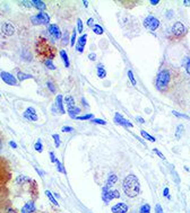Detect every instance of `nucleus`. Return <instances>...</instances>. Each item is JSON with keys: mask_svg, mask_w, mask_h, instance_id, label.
Returning <instances> with one entry per match:
<instances>
[{"mask_svg": "<svg viewBox=\"0 0 190 213\" xmlns=\"http://www.w3.org/2000/svg\"><path fill=\"white\" fill-rule=\"evenodd\" d=\"M25 182H32L30 178H27L26 176H19L17 177V183L18 184H22V183H25Z\"/></svg>", "mask_w": 190, "mask_h": 213, "instance_id": "obj_39", "label": "nucleus"}, {"mask_svg": "<svg viewBox=\"0 0 190 213\" xmlns=\"http://www.w3.org/2000/svg\"><path fill=\"white\" fill-rule=\"evenodd\" d=\"M2 33L7 35V36H11L13 34L15 33V28L14 26L9 23H6L2 25Z\"/></svg>", "mask_w": 190, "mask_h": 213, "instance_id": "obj_15", "label": "nucleus"}, {"mask_svg": "<svg viewBox=\"0 0 190 213\" xmlns=\"http://www.w3.org/2000/svg\"><path fill=\"white\" fill-rule=\"evenodd\" d=\"M140 134L143 135V138H144V139L148 140V141H151V142H155V141H156V139H155L154 136H152L151 134H148V133H147L146 131H144V130L140 131Z\"/></svg>", "mask_w": 190, "mask_h": 213, "instance_id": "obj_25", "label": "nucleus"}, {"mask_svg": "<svg viewBox=\"0 0 190 213\" xmlns=\"http://www.w3.org/2000/svg\"><path fill=\"white\" fill-rule=\"evenodd\" d=\"M120 197V193H119V190H109L107 193H105L104 195H102V199L103 201L105 202V203H109L111 200L113 199H119Z\"/></svg>", "mask_w": 190, "mask_h": 213, "instance_id": "obj_10", "label": "nucleus"}, {"mask_svg": "<svg viewBox=\"0 0 190 213\" xmlns=\"http://www.w3.org/2000/svg\"><path fill=\"white\" fill-rule=\"evenodd\" d=\"M23 116L30 121H37L36 111H35V108H33V107H27L26 111L23 113Z\"/></svg>", "mask_w": 190, "mask_h": 213, "instance_id": "obj_11", "label": "nucleus"}, {"mask_svg": "<svg viewBox=\"0 0 190 213\" xmlns=\"http://www.w3.org/2000/svg\"><path fill=\"white\" fill-rule=\"evenodd\" d=\"M112 213H127L128 212V205L123 202L117 203L116 205H113L111 208Z\"/></svg>", "mask_w": 190, "mask_h": 213, "instance_id": "obj_13", "label": "nucleus"}, {"mask_svg": "<svg viewBox=\"0 0 190 213\" xmlns=\"http://www.w3.org/2000/svg\"><path fill=\"white\" fill-rule=\"evenodd\" d=\"M86 41H87V34H83V35L77 40L76 51H78L79 53H83L84 47H85V45H86Z\"/></svg>", "mask_w": 190, "mask_h": 213, "instance_id": "obj_12", "label": "nucleus"}, {"mask_svg": "<svg viewBox=\"0 0 190 213\" xmlns=\"http://www.w3.org/2000/svg\"><path fill=\"white\" fill-rule=\"evenodd\" d=\"M75 44H76V29L73 31V35H71V42H70V45L71 46H74Z\"/></svg>", "mask_w": 190, "mask_h": 213, "instance_id": "obj_45", "label": "nucleus"}, {"mask_svg": "<svg viewBox=\"0 0 190 213\" xmlns=\"http://www.w3.org/2000/svg\"><path fill=\"white\" fill-rule=\"evenodd\" d=\"M182 133H183V125H182V124L178 125V128H176V139H180L181 135H182Z\"/></svg>", "mask_w": 190, "mask_h": 213, "instance_id": "obj_30", "label": "nucleus"}, {"mask_svg": "<svg viewBox=\"0 0 190 213\" xmlns=\"http://www.w3.org/2000/svg\"><path fill=\"white\" fill-rule=\"evenodd\" d=\"M44 64H45L46 68H49L50 70H55V69H56V65L53 64L52 60H45V61H44Z\"/></svg>", "mask_w": 190, "mask_h": 213, "instance_id": "obj_35", "label": "nucleus"}, {"mask_svg": "<svg viewBox=\"0 0 190 213\" xmlns=\"http://www.w3.org/2000/svg\"><path fill=\"white\" fill-rule=\"evenodd\" d=\"M91 123H93V124L105 125V124H107V121L101 120V118H92V120H91Z\"/></svg>", "mask_w": 190, "mask_h": 213, "instance_id": "obj_32", "label": "nucleus"}, {"mask_svg": "<svg viewBox=\"0 0 190 213\" xmlns=\"http://www.w3.org/2000/svg\"><path fill=\"white\" fill-rule=\"evenodd\" d=\"M0 213H17V211L13 208L10 205H7V206H2V208H0Z\"/></svg>", "mask_w": 190, "mask_h": 213, "instance_id": "obj_24", "label": "nucleus"}, {"mask_svg": "<svg viewBox=\"0 0 190 213\" xmlns=\"http://www.w3.org/2000/svg\"><path fill=\"white\" fill-rule=\"evenodd\" d=\"M183 5L185 6H190V0H185V1H183Z\"/></svg>", "mask_w": 190, "mask_h": 213, "instance_id": "obj_57", "label": "nucleus"}, {"mask_svg": "<svg viewBox=\"0 0 190 213\" xmlns=\"http://www.w3.org/2000/svg\"><path fill=\"white\" fill-rule=\"evenodd\" d=\"M172 114L176 117H180V118H185V120H190V117L188 115H185V114H181L179 112H176V111H172Z\"/></svg>", "mask_w": 190, "mask_h": 213, "instance_id": "obj_33", "label": "nucleus"}, {"mask_svg": "<svg viewBox=\"0 0 190 213\" xmlns=\"http://www.w3.org/2000/svg\"><path fill=\"white\" fill-rule=\"evenodd\" d=\"M0 77L2 79V81L9 86H16L17 85V80L15 78L13 74H10L9 72H6V71H2L0 74Z\"/></svg>", "mask_w": 190, "mask_h": 213, "instance_id": "obj_8", "label": "nucleus"}, {"mask_svg": "<svg viewBox=\"0 0 190 213\" xmlns=\"http://www.w3.org/2000/svg\"><path fill=\"white\" fill-rule=\"evenodd\" d=\"M98 77L101 79L107 77V70H105V68H104V65L103 64L98 65Z\"/></svg>", "mask_w": 190, "mask_h": 213, "instance_id": "obj_21", "label": "nucleus"}, {"mask_svg": "<svg viewBox=\"0 0 190 213\" xmlns=\"http://www.w3.org/2000/svg\"><path fill=\"white\" fill-rule=\"evenodd\" d=\"M32 22L34 25H44V24L50 23V16L44 13V11H40L36 16L32 17Z\"/></svg>", "mask_w": 190, "mask_h": 213, "instance_id": "obj_5", "label": "nucleus"}, {"mask_svg": "<svg viewBox=\"0 0 190 213\" xmlns=\"http://www.w3.org/2000/svg\"><path fill=\"white\" fill-rule=\"evenodd\" d=\"M34 149L36 150L37 152H41L42 149H43V146H42L41 140H37L36 142H35V144H34Z\"/></svg>", "mask_w": 190, "mask_h": 213, "instance_id": "obj_34", "label": "nucleus"}, {"mask_svg": "<svg viewBox=\"0 0 190 213\" xmlns=\"http://www.w3.org/2000/svg\"><path fill=\"white\" fill-rule=\"evenodd\" d=\"M87 26H92V27L94 26V19H93V18L88 19V20H87Z\"/></svg>", "mask_w": 190, "mask_h": 213, "instance_id": "obj_50", "label": "nucleus"}, {"mask_svg": "<svg viewBox=\"0 0 190 213\" xmlns=\"http://www.w3.org/2000/svg\"><path fill=\"white\" fill-rule=\"evenodd\" d=\"M79 113H80V108L77 106H74L68 110V114H69V116L71 118H75L77 116V114H79Z\"/></svg>", "mask_w": 190, "mask_h": 213, "instance_id": "obj_22", "label": "nucleus"}, {"mask_svg": "<svg viewBox=\"0 0 190 213\" xmlns=\"http://www.w3.org/2000/svg\"><path fill=\"white\" fill-rule=\"evenodd\" d=\"M52 138H53V140H55V144H56L57 148H59L61 144V141H60V136H59V134H53L52 135Z\"/></svg>", "mask_w": 190, "mask_h": 213, "instance_id": "obj_36", "label": "nucleus"}, {"mask_svg": "<svg viewBox=\"0 0 190 213\" xmlns=\"http://www.w3.org/2000/svg\"><path fill=\"white\" fill-rule=\"evenodd\" d=\"M83 4H84V6H85V7H87V5H88V1H83Z\"/></svg>", "mask_w": 190, "mask_h": 213, "instance_id": "obj_59", "label": "nucleus"}, {"mask_svg": "<svg viewBox=\"0 0 190 213\" xmlns=\"http://www.w3.org/2000/svg\"><path fill=\"white\" fill-rule=\"evenodd\" d=\"M6 199H7V190H6V187L0 186V208L5 205Z\"/></svg>", "mask_w": 190, "mask_h": 213, "instance_id": "obj_18", "label": "nucleus"}, {"mask_svg": "<svg viewBox=\"0 0 190 213\" xmlns=\"http://www.w3.org/2000/svg\"><path fill=\"white\" fill-rule=\"evenodd\" d=\"M50 157H51V161H52V162H57V160H58V159H57V158L55 157V153H53V152H50Z\"/></svg>", "mask_w": 190, "mask_h": 213, "instance_id": "obj_52", "label": "nucleus"}, {"mask_svg": "<svg viewBox=\"0 0 190 213\" xmlns=\"http://www.w3.org/2000/svg\"><path fill=\"white\" fill-rule=\"evenodd\" d=\"M169 193H170V190H169V188H164V190H163V195H164V196H169Z\"/></svg>", "mask_w": 190, "mask_h": 213, "instance_id": "obj_53", "label": "nucleus"}, {"mask_svg": "<svg viewBox=\"0 0 190 213\" xmlns=\"http://www.w3.org/2000/svg\"><path fill=\"white\" fill-rule=\"evenodd\" d=\"M128 78H129V80L131 81V83H132L134 86H136V85H137V81L135 80L134 74H132V71H131V70H129V71H128Z\"/></svg>", "mask_w": 190, "mask_h": 213, "instance_id": "obj_37", "label": "nucleus"}, {"mask_svg": "<svg viewBox=\"0 0 190 213\" xmlns=\"http://www.w3.org/2000/svg\"><path fill=\"white\" fill-rule=\"evenodd\" d=\"M118 181V177L116 176V175H110V176H109V179H107V183H109V184H110V185H112V184H114V183H116V182Z\"/></svg>", "mask_w": 190, "mask_h": 213, "instance_id": "obj_38", "label": "nucleus"}, {"mask_svg": "<svg viewBox=\"0 0 190 213\" xmlns=\"http://www.w3.org/2000/svg\"><path fill=\"white\" fill-rule=\"evenodd\" d=\"M35 211V205L33 201H30L22 208V213H33Z\"/></svg>", "mask_w": 190, "mask_h": 213, "instance_id": "obj_16", "label": "nucleus"}, {"mask_svg": "<svg viewBox=\"0 0 190 213\" xmlns=\"http://www.w3.org/2000/svg\"><path fill=\"white\" fill-rule=\"evenodd\" d=\"M170 81H171V74L167 69H164L162 71H160L157 77H156V87H157L158 90L164 92L169 87Z\"/></svg>", "mask_w": 190, "mask_h": 213, "instance_id": "obj_3", "label": "nucleus"}, {"mask_svg": "<svg viewBox=\"0 0 190 213\" xmlns=\"http://www.w3.org/2000/svg\"><path fill=\"white\" fill-rule=\"evenodd\" d=\"M35 51H36L37 58L42 59L43 61L52 60L57 56V49L45 37H39L35 44Z\"/></svg>", "mask_w": 190, "mask_h": 213, "instance_id": "obj_1", "label": "nucleus"}, {"mask_svg": "<svg viewBox=\"0 0 190 213\" xmlns=\"http://www.w3.org/2000/svg\"><path fill=\"white\" fill-rule=\"evenodd\" d=\"M1 147H2V135L0 134V150H1Z\"/></svg>", "mask_w": 190, "mask_h": 213, "instance_id": "obj_58", "label": "nucleus"}, {"mask_svg": "<svg viewBox=\"0 0 190 213\" xmlns=\"http://www.w3.org/2000/svg\"><path fill=\"white\" fill-rule=\"evenodd\" d=\"M93 32L95 33V34H98V35H102L103 34V27L101 25H98V24H94V26H93Z\"/></svg>", "mask_w": 190, "mask_h": 213, "instance_id": "obj_26", "label": "nucleus"}, {"mask_svg": "<svg viewBox=\"0 0 190 213\" xmlns=\"http://www.w3.org/2000/svg\"><path fill=\"white\" fill-rule=\"evenodd\" d=\"M45 195L48 196V199H49L52 202V204H55V205H59V204H58V202H57V200L55 199V196H53V194H52L51 192H49V190H45Z\"/></svg>", "mask_w": 190, "mask_h": 213, "instance_id": "obj_28", "label": "nucleus"}, {"mask_svg": "<svg viewBox=\"0 0 190 213\" xmlns=\"http://www.w3.org/2000/svg\"><path fill=\"white\" fill-rule=\"evenodd\" d=\"M155 213H163V208L161 204H156L155 205Z\"/></svg>", "mask_w": 190, "mask_h": 213, "instance_id": "obj_48", "label": "nucleus"}, {"mask_svg": "<svg viewBox=\"0 0 190 213\" xmlns=\"http://www.w3.org/2000/svg\"><path fill=\"white\" fill-rule=\"evenodd\" d=\"M68 38H69V36H68V32H66L65 34H64V37H62V45H67L68 44Z\"/></svg>", "mask_w": 190, "mask_h": 213, "instance_id": "obj_44", "label": "nucleus"}, {"mask_svg": "<svg viewBox=\"0 0 190 213\" xmlns=\"http://www.w3.org/2000/svg\"><path fill=\"white\" fill-rule=\"evenodd\" d=\"M31 2H32V5L34 6L36 9L40 10V11H43V10L46 8L45 4H44L43 1H40V0H32Z\"/></svg>", "mask_w": 190, "mask_h": 213, "instance_id": "obj_19", "label": "nucleus"}, {"mask_svg": "<svg viewBox=\"0 0 190 213\" xmlns=\"http://www.w3.org/2000/svg\"><path fill=\"white\" fill-rule=\"evenodd\" d=\"M65 102H66V106H67V110H69L71 107L75 106V100L74 98L71 97V96H67L65 98Z\"/></svg>", "mask_w": 190, "mask_h": 213, "instance_id": "obj_23", "label": "nucleus"}, {"mask_svg": "<svg viewBox=\"0 0 190 213\" xmlns=\"http://www.w3.org/2000/svg\"><path fill=\"white\" fill-rule=\"evenodd\" d=\"M185 62H187V63H185V72L190 76V59L189 58H185Z\"/></svg>", "mask_w": 190, "mask_h": 213, "instance_id": "obj_41", "label": "nucleus"}, {"mask_svg": "<svg viewBox=\"0 0 190 213\" xmlns=\"http://www.w3.org/2000/svg\"><path fill=\"white\" fill-rule=\"evenodd\" d=\"M57 167H58V172H62V174H66V170L64 169V167H62V165H61V162L59 161V160H57Z\"/></svg>", "mask_w": 190, "mask_h": 213, "instance_id": "obj_43", "label": "nucleus"}, {"mask_svg": "<svg viewBox=\"0 0 190 213\" xmlns=\"http://www.w3.org/2000/svg\"><path fill=\"white\" fill-rule=\"evenodd\" d=\"M82 103L84 104V106H85V107H88L87 102H85V98H82Z\"/></svg>", "mask_w": 190, "mask_h": 213, "instance_id": "obj_56", "label": "nucleus"}, {"mask_svg": "<svg viewBox=\"0 0 190 213\" xmlns=\"http://www.w3.org/2000/svg\"><path fill=\"white\" fill-rule=\"evenodd\" d=\"M77 32L83 33V22L80 18L77 19Z\"/></svg>", "mask_w": 190, "mask_h": 213, "instance_id": "obj_40", "label": "nucleus"}, {"mask_svg": "<svg viewBox=\"0 0 190 213\" xmlns=\"http://www.w3.org/2000/svg\"><path fill=\"white\" fill-rule=\"evenodd\" d=\"M46 85H48V88H49V90H50L51 93H56V90H57L56 86H55V85H53L51 81H49V82L46 83Z\"/></svg>", "mask_w": 190, "mask_h": 213, "instance_id": "obj_42", "label": "nucleus"}, {"mask_svg": "<svg viewBox=\"0 0 190 213\" xmlns=\"http://www.w3.org/2000/svg\"><path fill=\"white\" fill-rule=\"evenodd\" d=\"M0 97H1V95H0Z\"/></svg>", "mask_w": 190, "mask_h": 213, "instance_id": "obj_60", "label": "nucleus"}, {"mask_svg": "<svg viewBox=\"0 0 190 213\" xmlns=\"http://www.w3.org/2000/svg\"><path fill=\"white\" fill-rule=\"evenodd\" d=\"M153 151L155 153H156V154H157L158 157L161 158V159H163V160H164V159H165V157H164V154H163L162 152H161V151H160V150H158L157 148H155V149H153Z\"/></svg>", "mask_w": 190, "mask_h": 213, "instance_id": "obj_46", "label": "nucleus"}, {"mask_svg": "<svg viewBox=\"0 0 190 213\" xmlns=\"http://www.w3.org/2000/svg\"><path fill=\"white\" fill-rule=\"evenodd\" d=\"M75 118H76V120H79V121L92 120V118H93V114H86V115H83V116H76Z\"/></svg>", "mask_w": 190, "mask_h": 213, "instance_id": "obj_31", "label": "nucleus"}, {"mask_svg": "<svg viewBox=\"0 0 190 213\" xmlns=\"http://www.w3.org/2000/svg\"><path fill=\"white\" fill-rule=\"evenodd\" d=\"M17 78H18L20 81H23V80H26V79H32L33 76L27 74H24V72H20V71H19L18 74H17Z\"/></svg>", "mask_w": 190, "mask_h": 213, "instance_id": "obj_27", "label": "nucleus"}, {"mask_svg": "<svg viewBox=\"0 0 190 213\" xmlns=\"http://www.w3.org/2000/svg\"><path fill=\"white\" fill-rule=\"evenodd\" d=\"M10 179L9 164L5 158L0 157V186L6 187L8 181Z\"/></svg>", "mask_w": 190, "mask_h": 213, "instance_id": "obj_4", "label": "nucleus"}, {"mask_svg": "<svg viewBox=\"0 0 190 213\" xmlns=\"http://www.w3.org/2000/svg\"><path fill=\"white\" fill-rule=\"evenodd\" d=\"M122 187H123V192L126 193V195L129 197H136L140 193V183L138 178L132 174L126 177Z\"/></svg>", "mask_w": 190, "mask_h": 213, "instance_id": "obj_2", "label": "nucleus"}, {"mask_svg": "<svg viewBox=\"0 0 190 213\" xmlns=\"http://www.w3.org/2000/svg\"><path fill=\"white\" fill-rule=\"evenodd\" d=\"M144 26L149 31H156L160 27V20L154 16H147L144 19Z\"/></svg>", "mask_w": 190, "mask_h": 213, "instance_id": "obj_6", "label": "nucleus"}, {"mask_svg": "<svg viewBox=\"0 0 190 213\" xmlns=\"http://www.w3.org/2000/svg\"><path fill=\"white\" fill-rule=\"evenodd\" d=\"M158 2H160V1H158V0H151V1H149V4H151V5H158Z\"/></svg>", "mask_w": 190, "mask_h": 213, "instance_id": "obj_54", "label": "nucleus"}, {"mask_svg": "<svg viewBox=\"0 0 190 213\" xmlns=\"http://www.w3.org/2000/svg\"><path fill=\"white\" fill-rule=\"evenodd\" d=\"M88 59L91 61H94L95 59H96V56H95V53H91L89 56H88Z\"/></svg>", "mask_w": 190, "mask_h": 213, "instance_id": "obj_49", "label": "nucleus"}, {"mask_svg": "<svg viewBox=\"0 0 190 213\" xmlns=\"http://www.w3.org/2000/svg\"><path fill=\"white\" fill-rule=\"evenodd\" d=\"M61 131H62V132H65V133H67V132H73L74 129H73L71 126H64V128L61 129Z\"/></svg>", "mask_w": 190, "mask_h": 213, "instance_id": "obj_47", "label": "nucleus"}, {"mask_svg": "<svg viewBox=\"0 0 190 213\" xmlns=\"http://www.w3.org/2000/svg\"><path fill=\"white\" fill-rule=\"evenodd\" d=\"M114 122H116L117 124L126 126V128H132V126H134L131 122H129L128 120H126L125 117L121 115V114H119V113H116V115H114Z\"/></svg>", "mask_w": 190, "mask_h": 213, "instance_id": "obj_9", "label": "nucleus"}, {"mask_svg": "<svg viewBox=\"0 0 190 213\" xmlns=\"http://www.w3.org/2000/svg\"><path fill=\"white\" fill-rule=\"evenodd\" d=\"M172 34L176 37H181L185 34V25L181 23V22H176L173 24L172 26Z\"/></svg>", "mask_w": 190, "mask_h": 213, "instance_id": "obj_7", "label": "nucleus"}, {"mask_svg": "<svg viewBox=\"0 0 190 213\" xmlns=\"http://www.w3.org/2000/svg\"><path fill=\"white\" fill-rule=\"evenodd\" d=\"M64 98L61 95H57L56 97V105L58 107V110L60 112V114H65V108H64Z\"/></svg>", "mask_w": 190, "mask_h": 213, "instance_id": "obj_17", "label": "nucleus"}, {"mask_svg": "<svg viewBox=\"0 0 190 213\" xmlns=\"http://www.w3.org/2000/svg\"><path fill=\"white\" fill-rule=\"evenodd\" d=\"M140 213H151V205L149 204H144L140 206V210H139Z\"/></svg>", "mask_w": 190, "mask_h": 213, "instance_id": "obj_29", "label": "nucleus"}, {"mask_svg": "<svg viewBox=\"0 0 190 213\" xmlns=\"http://www.w3.org/2000/svg\"><path fill=\"white\" fill-rule=\"evenodd\" d=\"M9 144H10V147H13V148H17V144L15 143L14 141H10Z\"/></svg>", "mask_w": 190, "mask_h": 213, "instance_id": "obj_55", "label": "nucleus"}, {"mask_svg": "<svg viewBox=\"0 0 190 213\" xmlns=\"http://www.w3.org/2000/svg\"><path fill=\"white\" fill-rule=\"evenodd\" d=\"M136 121H137V122H139L140 124H144V123H145L144 118H143V117H139V116H137V117H136Z\"/></svg>", "mask_w": 190, "mask_h": 213, "instance_id": "obj_51", "label": "nucleus"}, {"mask_svg": "<svg viewBox=\"0 0 190 213\" xmlns=\"http://www.w3.org/2000/svg\"><path fill=\"white\" fill-rule=\"evenodd\" d=\"M59 54H60L61 59H62V61H64V64H65L66 68H69V59H68V56H67V53H66L65 50H61L60 52H59Z\"/></svg>", "mask_w": 190, "mask_h": 213, "instance_id": "obj_20", "label": "nucleus"}, {"mask_svg": "<svg viewBox=\"0 0 190 213\" xmlns=\"http://www.w3.org/2000/svg\"><path fill=\"white\" fill-rule=\"evenodd\" d=\"M49 33L51 34L53 38H56V40H59L61 38V31L59 26L56 25V24H51V25H49Z\"/></svg>", "mask_w": 190, "mask_h": 213, "instance_id": "obj_14", "label": "nucleus"}]
</instances>
